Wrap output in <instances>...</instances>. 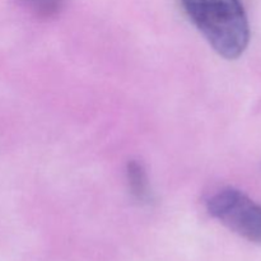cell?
<instances>
[{"label": "cell", "instance_id": "3957f363", "mask_svg": "<svg viewBox=\"0 0 261 261\" xmlns=\"http://www.w3.org/2000/svg\"><path fill=\"white\" fill-rule=\"evenodd\" d=\"M126 180L132 195L142 203L150 200L149 178L144 166L138 161H129L126 166Z\"/></svg>", "mask_w": 261, "mask_h": 261}, {"label": "cell", "instance_id": "6da1fadb", "mask_svg": "<svg viewBox=\"0 0 261 261\" xmlns=\"http://www.w3.org/2000/svg\"><path fill=\"white\" fill-rule=\"evenodd\" d=\"M191 22L223 58L241 56L250 41V27L241 0H181Z\"/></svg>", "mask_w": 261, "mask_h": 261}, {"label": "cell", "instance_id": "7a4b0ae2", "mask_svg": "<svg viewBox=\"0 0 261 261\" xmlns=\"http://www.w3.org/2000/svg\"><path fill=\"white\" fill-rule=\"evenodd\" d=\"M206 208L234 233L261 244V205L246 194L232 188L222 189L208 199Z\"/></svg>", "mask_w": 261, "mask_h": 261}, {"label": "cell", "instance_id": "277c9868", "mask_svg": "<svg viewBox=\"0 0 261 261\" xmlns=\"http://www.w3.org/2000/svg\"><path fill=\"white\" fill-rule=\"evenodd\" d=\"M36 15L41 18H53L60 13L64 0H24Z\"/></svg>", "mask_w": 261, "mask_h": 261}]
</instances>
